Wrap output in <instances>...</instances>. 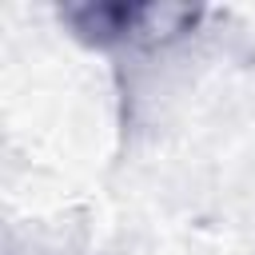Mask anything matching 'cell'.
I'll return each instance as SVG.
<instances>
[{
	"mask_svg": "<svg viewBox=\"0 0 255 255\" xmlns=\"http://www.w3.org/2000/svg\"><path fill=\"white\" fill-rule=\"evenodd\" d=\"M60 20L88 48L135 44L139 4H128V0H80V4H64L60 8Z\"/></svg>",
	"mask_w": 255,
	"mask_h": 255,
	"instance_id": "1",
	"label": "cell"
},
{
	"mask_svg": "<svg viewBox=\"0 0 255 255\" xmlns=\"http://www.w3.org/2000/svg\"><path fill=\"white\" fill-rule=\"evenodd\" d=\"M199 20H203V8L199 4H171V0L139 4L135 44H171V40L187 36Z\"/></svg>",
	"mask_w": 255,
	"mask_h": 255,
	"instance_id": "2",
	"label": "cell"
}]
</instances>
